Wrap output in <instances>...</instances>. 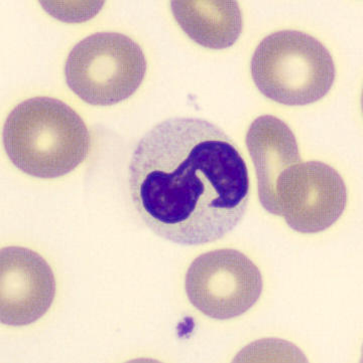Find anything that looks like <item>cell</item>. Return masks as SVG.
I'll return each mask as SVG.
<instances>
[{
    "label": "cell",
    "mask_w": 363,
    "mask_h": 363,
    "mask_svg": "<svg viewBox=\"0 0 363 363\" xmlns=\"http://www.w3.org/2000/svg\"><path fill=\"white\" fill-rule=\"evenodd\" d=\"M129 186L146 227L183 246L232 232L251 194L249 168L234 141L217 125L191 117L165 120L139 140Z\"/></svg>",
    "instance_id": "6da1fadb"
},
{
    "label": "cell",
    "mask_w": 363,
    "mask_h": 363,
    "mask_svg": "<svg viewBox=\"0 0 363 363\" xmlns=\"http://www.w3.org/2000/svg\"><path fill=\"white\" fill-rule=\"evenodd\" d=\"M2 142L14 167L43 179L74 172L91 148L90 132L80 115L63 101L44 96L23 101L9 112Z\"/></svg>",
    "instance_id": "7a4b0ae2"
},
{
    "label": "cell",
    "mask_w": 363,
    "mask_h": 363,
    "mask_svg": "<svg viewBox=\"0 0 363 363\" xmlns=\"http://www.w3.org/2000/svg\"><path fill=\"white\" fill-rule=\"evenodd\" d=\"M251 77L266 98L286 106L318 102L330 92L336 69L330 52L300 30H278L259 43L252 56Z\"/></svg>",
    "instance_id": "3957f363"
},
{
    "label": "cell",
    "mask_w": 363,
    "mask_h": 363,
    "mask_svg": "<svg viewBox=\"0 0 363 363\" xmlns=\"http://www.w3.org/2000/svg\"><path fill=\"white\" fill-rule=\"evenodd\" d=\"M148 62L141 45L124 33H96L70 50L65 81L89 105L107 107L131 97L141 86Z\"/></svg>",
    "instance_id": "277c9868"
},
{
    "label": "cell",
    "mask_w": 363,
    "mask_h": 363,
    "mask_svg": "<svg viewBox=\"0 0 363 363\" xmlns=\"http://www.w3.org/2000/svg\"><path fill=\"white\" fill-rule=\"evenodd\" d=\"M263 276L244 252L217 249L192 262L185 291L199 312L215 320H229L246 313L261 298Z\"/></svg>",
    "instance_id": "5b68a950"
},
{
    "label": "cell",
    "mask_w": 363,
    "mask_h": 363,
    "mask_svg": "<svg viewBox=\"0 0 363 363\" xmlns=\"http://www.w3.org/2000/svg\"><path fill=\"white\" fill-rule=\"evenodd\" d=\"M275 216L300 234L331 228L345 213L347 189L337 170L322 161L295 163L276 184Z\"/></svg>",
    "instance_id": "8992f818"
},
{
    "label": "cell",
    "mask_w": 363,
    "mask_h": 363,
    "mask_svg": "<svg viewBox=\"0 0 363 363\" xmlns=\"http://www.w3.org/2000/svg\"><path fill=\"white\" fill-rule=\"evenodd\" d=\"M54 272L38 252L6 247L0 252V320L28 326L47 314L56 297Z\"/></svg>",
    "instance_id": "52a82bcc"
},
{
    "label": "cell",
    "mask_w": 363,
    "mask_h": 363,
    "mask_svg": "<svg viewBox=\"0 0 363 363\" xmlns=\"http://www.w3.org/2000/svg\"><path fill=\"white\" fill-rule=\"evenodd\" d=\"M245 141L256 167L259 201L275 215L276 180L286 168L300 161L297 138L282 119L264 115L252 122Z\"/></svg>",
    "instance_id": "ba28073f"
},
{
    "label": "cell",
    "mask_w": 363,
    "mask_h": 363,
    "mask_svg": "<svg viewBox=\"0 0 363 363\" xmlns=\"http://www.w3.org/2000/svg\"><path fill=\"white\" fill-rule=\"evenodd\" d=\"M170 9L183 31L207 49L232 47L244 30L242 9L232 0H175Z\"/></svg>",
    "instance_id": "9c48e42d"
},
{
    "label": "cell",
    "mask_w": 363,
    "mask_h": 363,
    "mask_svg": "<svg viewBox=\"0 0 363 363\" xmlns=\"http://www.w3.org/2000/svg\"><path fill=\"white\" fill-rule=\"evenodd\" d=\"M43 9L64 23H83L96 16L104 2L42 1Z\"/></svg>",
    "instance_id": "30bf717a"
}]
</instances>
